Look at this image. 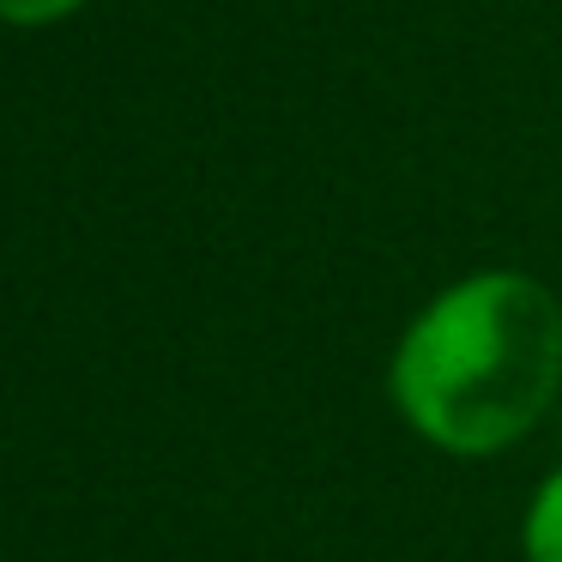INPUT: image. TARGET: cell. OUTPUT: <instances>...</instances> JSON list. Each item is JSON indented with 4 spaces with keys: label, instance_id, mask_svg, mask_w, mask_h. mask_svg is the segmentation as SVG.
<instances>
[{
    "label": "cell",
    "instance_id": "cell-2",
    "mask_svg": "<svg viewBox=\"0 0 562 562\" xmlns=\"http://www.w3.org/2000/svg\"><path fill=\"white\" fill-rule=\"evenodd\" d=\"M526 557L532 562H562V472L538 490L532 514H526Z\"/></svg>",
    "mask_w": 562,
    "mask_h": 562
},
{
    "label": "cell",
    "instance_id": "cell-3",
    "mask_svg": "<svg viewBox=\"0 0 562 562\" xmlns=\"http://www.w3.org/2000/svg\"><path fill=\"white\" fill-rule=\"evenodd\" d=\"M86 0H0V19L7 25H49V19L79 13Z\"/></svg>",
    "mask_w": 562,
    "mask_h": 562
},
{
    "label": "cell",
    "instance_id": "cell-1",
    "mask_svg": "<svg viewBox=\"0 0 562 562\" xmlns=\"http://www.w3.org/2000/svg\"><path fill=\"white\" fill-rule=\"evenodd\" d=\"M562 308L520 272H477L424 308L393 357V400L436 448L490 453L550 412Z\"/></svg>",
    "mask_w": 562,
    "mask_h": 562
}]
</instances>
